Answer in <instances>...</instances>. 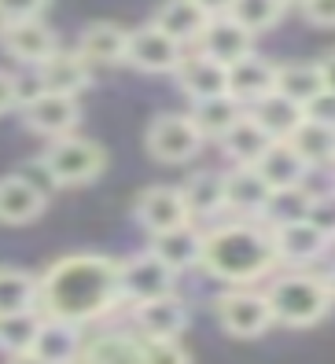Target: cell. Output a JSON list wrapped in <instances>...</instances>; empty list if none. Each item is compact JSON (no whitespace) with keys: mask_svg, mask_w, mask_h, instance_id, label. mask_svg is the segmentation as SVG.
<instances>
[{"mask_svg":"<svg viewBox=\"0 0 335 364\" xmlns=\"http://www.w3.org/2000/svg\"><path fill=\"white\" fill-rule=\"evenodd\" d=\"M37 284H41V294H37L41 316L70 320V324H81V328L107 316L122 302L118 262L103 258V254L59 258Z\"/></svg>","mask_w":335,"mask_h":364,"instance_id":"cell-1","label":"cell"},{"mask_svg":"<svg viewBox=\"0 0 335 364\" xmlns=\"http://www.w3.org/2000/svg\"><path fill=\"white\" fill-rule=\"evenodd\" d=\"M280 265L273 225L258 221H228L206 232L203 243V269L218 276L228 287H250L265 280L269 272Z\"/></svg>","mask_w":335,"mask_h":364,"instance_id":"cell-2","label":"cell"},{"mask_svg":"<svg viewBox=\"0 0 335 364\" xmlns=\"http://www.w3.org/2000/svg\"><path fill=\"white\" fill-rule=\"evenodd\" d=\"M265 298H269V309H273V320L284 328H313L335 306L328 280L309 269H287L265 287Z\"/></svg>","mask_w":335,"mask_h":364,"instance_id":"cell-3","label":"cell"},{"mask_svg":"<svg viewBox=\"0 0 335 364\" xmlns=\"http://www.w3.org/2000/svg\"><path fill=\"white\" fill-rule=\"evenodd\" d=\"M41 166L48 169L52 184L59 188H78V184H89L96 181L103 169H107V155L96 140L85 136H59L48 144V151L41 155Z\"/></svg>","mask_w":335,"mask_h":364,"instance_id":"cell-4","label":"cell"},{"mask_svg":"<svg viewBox=\"0 0 335 364\" xmlns=\"http://www.w3.org/2000/svg\"><path fill=\"white\" fill-rule=\"evenodd\" d=\"M218 320L233 338H262L277 324L265 291H255V287H228L218 298Z\"/></svg>","mask_w":335,"mask_h":364,"instance_id":"cell-5","label":"cell"},{"mask_svg":"<svg viewBox=\"0 0 335 364\" xmlns=\"http://www.w3.org/2000/svg\"><path fill=\"white\" fill-rule=\"evenodd\" d=\"M203 144H206V136L199 133L192 114H159L148 125V151H151V159H159L166 166L192 162L203 151Z\"/></svg>","mask_w":335,"mask_h":364,"instance_id":"cell-6","label":"cell"},{"mask_svg":"<svg viewBox=\"0 0 335 364\" xmlns=\"http://www.w3.org/2000/svg\"><path fill=\"white\" fill-rule=\"evenodd\" d=\"M118 280H122V298H129L137 306V302H151V298L174 294L177 272L159 254L144 250V254H133V258L118 262Z\"/></svg>","mask_w":335,"mask_h":364,"instance_id":"cell-7","label":"cell"},{"mask_svg":"<svg viewBox=\"0 0 335 364\" xmlns=\"http://www.w3.org/2000/svg\"><path fill=\"white\" fill-rule=\"evenodd\" d=\"M273 240H277L280 265H287V269H306V265H313V262L324 258L335 235L324 232L313 218H295V221L273 225Z\"/></svg>","mask_w":335,"mask_h":364,"instance_id":"cell-8","label":"cell"},{"mask_svg":"<svg viewBox=\"0 0 335 364\" xmlns=\"http://www.w3.org/2000/svg\"><path fill=\"white\" fill-rule=\"evenodd\" d=\"M184 59V45L159 30L155 23L151 26H140V30H129V48H125V63L144 74H174Z\"/></svg>","mask_w":335,"mask_h":364,"instance_id":"cell-9","label":"cell"},{"mask_svg":"<svg viewBox=\"0 0 335 364\" xmlns=\"http://www.w3.org/2000/svg\"><path fill=\"white\" fill-rule=\"evenodd\" d=\"M23 118H26V125H30L37 136L59 140V136H70L74 133V125L81 118V107H78V96L45 92V89H41L33 100L23 103Z\"/></svg>","mask_w":335,"mask_h":364,"instance_id":"cell-10","label":"cell"},{"mask_svg":"<svg viewBox=\"0 0 335 364\" xmlns=\"http://www.w3.org/2000/svg\"><path fill=\"white\" fill-rule=\"evenodd\" d=\"M277 191L265 184V177L255 166H236L233 173H225V210H233L240 221H262L269 218Z\"/></svg>","mask_w":335,"mask_h":364,"instance_id":"cell-11","label":"cell"},{"mask_svg":"<svg viewBox=\"0 0 335 364\" xmlns=\"http://www.w3.org/2000/svg\"><path fill=\"white\" fill-rule=\"evenodd\" d=\"M0 48L26 67H41L59 52V41L41 18H18V23H0Z\"/></svg>","mask_w":335,"mask_h":364,"instance_id":"cell-12","label":"cell"},{"mask_svg":"<svg viewBox=\"0 0 335 364\" xmlns=\"http://www.w3.org/2000/svg\"><path fill=\"white\" fill-rule=\"evenodd\" d=\"M137 221L148 228L151 235H159V232H170V228L188 225V221H192V210H188L181 188L155 184L148 191H140V199H137Z\"/></svg>","mask_w":335,"mask_h":364,"instance_id":"cell-13","label":"cell"},{"mask_svg":"<svg viewBox=\"0 0 335 364\" xmlns=\"http://www.w3.org/2000/svg\"><path fill=\"white\" fill-rule=\"evenodd\" d=\"M196 48L203 55L225 63V67H233V63H240L243 55L255 52V33L247 26H240L233 15H214L211 23H206V30L199 33Z\"/></svg>","mask_w":335,"mask_h":364,"instance_id":"cell-14","label":"cell"},{"mask_svg":"<svg viewBox=\"0 0 335 364\" xmlns=\"http://www.w3.org/2000/svg\"><path fill=\"white\" fill-rule=\"evenodd\" d=\"M181 92L199 103V100H214V96H228V67L203 52H192L181 59V67L174 70Z\"/></svg>","mask_w":335,"mask_h":364,"instance_id":"cell-15","label":"cell"},{"mask_svg":"<svg viewBox=\"0 0 335 364\" xmlns=\"http://www.w3.org/2000/svg\"><path fill=\"white\" fill-rule=\"evenodd\" d=\"M277 70L280 63H269L265 55L250 52L228 67V96H236L243 107H255L269 92H277Z\"/></svg>","mask_w":335,"mask_h":364,"instance_id":"cell-16","label":"cell"},{"mask_svg":"<svg viewBox=\"0 0 335 364\" xmlns=\"http://www.w3.org/2000/svg\"><path fill=\"white\" fill-rule=\"evenodd\" d=\"M255 169L265 177V184L273 191H291V188H302L309 177V162L299 155V147L291 140H273L265 147V155L255 162Z\"/></svg>","mask_w":335,"mask_h":364,"instance_id":"cell-17","label":"cell"},{"mask_svg":"<svg viewBox=\"0 0 335 364\" xmlns=\"http://www.w3.org/2000/svg\"><path fill=\"white\" fill-rule=\"evenodd\" d=\"M133 320L144 338H181L188 328V306L177 294H162L151 302H137Z\"/></svg>","mask_w":335,"mask_h":364,"instance_id":"cell-18","label":"cell"},{"mask_svg":"<svg viewBox=\"0 0 335 364\" xmlns=\"http://www.w3.org/2000/svg\"><path fill=\"white\" fill-rule=\"evenodd\" d=\"M37 70V81H41V89L45 92H67V96H78L85 85L92 81V63L81 55V52H55L48 55Z\"/></svg>","mask_w":335,"mask_h":364,"instance_id":"cell-19","label":"cell"},{"mask_svg":"<svg viewBox=\"0 0 335 364\" xmlns=\"http://www.w3.org/2000/svg\"><path fill=\"white\" fill-rule=\"evenodd\" d=\"M203 243H206V232L196 228L192 221L181 225V228H170V232H159L151 235V254L170 265L174 272H184V269H196L203 265Z\"/></svg>","mask_w":335,"mask_h":364,"instance_id":"cell-20","label":"cell"},{"mask_svg":"<svg viewBox=\"0 0 335 364\" xmlns=\"http://www.w3.org/2000/svg\"><path fill=\"white\" fill-rule=\"evenodd\" d=\"M45 210V188L33 184L26 173L0 181V221L4 225H30Z\"/></svg>","mask_w":335,"mask_h":364,"instance_id":"cell-21","label":"cell"},{"mask_svg":"<svg viewBox=\"0 0 335 364\" xmlns=\"http://www.w3.org/2000/svg\"><path fill=\"white\" fill-rule=\"evenodd\" d=\"M81 346H85L81 324H70V320H52V316L41 320L33 353H41L48 364H74L81 357Z\"/></svg>","mask_w":335,"mask_h":364,"instance_id":"cell-22","label":"cell"},{"mask_svg":"<svg viewBox=\"0 0 335 364\" xmlns=\"http://www.w3.org/2000/svg\"><path fill=\"white\" fill-rule=\"evenodd\" d=\"M125 48H129V30H122L118 23H92V26H85V33L78 41V52L85 55L92 67L125 63Z\"/></svg>","mask_w":335,"mask_h":364,"instance_id":"cell-23","label":"cell"},{"mask_svg":"<svg viewBox=\"0 0 335 364\" xmlns=\"http://www.w3.org/2000/svg\"><path fill=\"white\" fill-rule=\"evenodd\" d=\"M74 364H144V338L125 331H103L81 346Z\"/></svg>","mask_w":335,"mask_h":364,"instance_id":"cell-24","label":"cell"},{"mask_svg":"<svg viewBox=\"0 0 335 364\" xmlns=\"http://www.w3.org/2000/svg\"><path fill=\"white\" fill-rule=\"evenodd\" d=\"M247 114L255 118L262 129L273 136V140H287L291 133L302 125L306 118V107L295 103V100H287L284 92H269L265 100H258L255 107H247Z\"/></svg>","mask_w":335,"mask_h":364,"instance_id":"cell-25","label":"cell"},{"mask_svg":"<svg viewBox=\"0 0 335 364\" xmlns=\"http://www.w3.org/2000/svg\"><path fill=\"white\" fill-rule=\"evenodd\" d=\"M211 15H206L196 0H166V4L155 11V26L166 30L177 45H196L199 33L206 30Z\"/></svg>","mask_w":335,"mask_h":364,"instance_id":"cell-26","label":"cell"},{"mask_svg":"<svg viewBox=\"0 0 335 364\" xmlns=\"http://www.w3.org/2000/svg\"><path fill=\"white\" fill-rule=\"evenodd\" d=\"M192 122L199 125V133L206 136V140H221L233 125L247 114V107L236 100V96H214V100H199V103H192Z\"/></svg>","mask_w":335,"mask_h":364,"instance_id":"cell-27","label":"cell"},{"mask_svg":"<svg viewBox=\"0 0 335 364\" xmlns=\"http://www.w3.org/2000/svg\"><path fill=\"white\" fill-rule=\"evenodd\" d=\"M269 144H273V136H269L250 114H243V118L233 125V129L221 136L225 155L233 159L236 166H255V162L265 155V147H269Z\"/></svg>","mask_w":335,"mask_h":364,"instance_id":"cell-28","label":"cell"},{"mask_svg":"<svg viewBox=\"0 0 335 364\" xmlns=\"http://www.w3.org/2000/svg\"><path fill=\"white\" fill-rule=\"evenodd\" d=\"M181 191H184L188 210H192V221H196V218H199V221H203V218H218V213L225 210V173L203 169V173H196Z\"/></svg>","mask_w":335,"mask_h":364,"instance_id":"cell-29","label":"cell"},{"mask_svg":"<svg viewBox=\"0 0 335 364\" xmlns=\"http://www.w3.org/2000/svg\"><path fill=\"white\" fill-rule=\"evenodd\" d=\"M291 144L299 147V155L317 169V166H331L335 162V125H324V122H313V118H302V125L287 136Z\"/></svg>","mask_w":335,"mask_h":364,"instance_id":"cell-30","label":"cell"},{"mask_svg":"<svg viewBox=\"0 0 335 364\" xmlns=\"http://www.w3.org/2000/svg\"><path fill=\"white\" fill-rule=\"evenodd\" d=\"M277 92H284L287 100L295 103H309L313 96L324 92V77L317 63H280L277 70Z\"/></svg>","mask_w":335,"mask_h":364,"instance_id":"cell-31","label":"cell"},{"mask_svg":"<svg viewBox=\"0 0 335 364\" xmlns=\"http://www.w3.org/2000/svg\"><path fill=\"white\" fill-rule=\"evenodd\" d=\"M41 309H26V313H4L0 316V353H26L33 350L37 331H41Z\"/></svg>","mask_w":335,"mask_h":364,"instance_id":"cell-32","label":"cell"},{"mask_svg":"<svg viewBox=\"0 0 335 364\" xmlns=\"http://www.w3.org/2000/svg\"><path fill=\"white\" fill-rule=\"evenodd\" d=\"M37 294H41V284L33 280L30 272L0 269V316L37 309Z\"/></svg>","mask_w":335,"mask_h":364,"instance_id":"cell-33","label":"cell"},{"mask_svg":"<svg viewBox=\"0 0 335 364\" xmlns=\"http://www.w3.org/2000/svg\"><path fill=\"white\" fill-rule=\"evenodd\" d=\"M284 11H287V0H233V8H228V15L240 26H247L255 37L273 30L284 18Z\"/></svg>","mask_w":335,"mask_h":364,"instance_id":"cell-34","label":"cell"},{"mask_svg":"<svg viewBox=\"0 0 335 364\" xmlns=\"http://www.w3.org/2000/svg\"><path fill=\"white\" fill-rule=\"evenodd\" d=\"M144 364H192L177 338H144Z\"/></svg>","mask_w":335,"mask_h":364,"instance_id":"cell-35","label":"cell"},{"mask_svg":"<svg viewBox=\"0 0 335 364\" xmlns=\"http://www.w3.org/2000/svg\"><path fill=\"white\" fill-rule=\"evenodd\" d=\"M48 0H0V23H18V18H41Z\"/></svg>","mask_w":335,"mask_h":364,"instance_id":"cell-36","label":"cell"},{"mask_svg":"<svg viewBox=\"0 0 335 364\" xmlns=\"http://www.w3.org/2000/svg\"><path fill=\"white\" fill-rule=\"evenodd\" d=\"M306 218H313L324 232H331V235H335V188H331V191H324V196H313Z\"/></svg>","mask_w":335,"mask_h":364,"instance_id":"cell-37","label":"cell"},{"mask_svg":"<svg viewBox=\"0 0 335 364\" xmlns=\"http://www.w3.org/2000/svg\"><path fill=\"white\" fill-rule=\"evenodd\" d=\"M302 15L309 18L313 26L335 30V0H306V4H302Z\"/></svg>","mask_w":335,"mask_h":364,"instance_id":"cell-38","label":"cell"},{"mask_svg":"<svg viewBox=\"0 0 335 364\" xmlns=\"http://www.w3.org/2000/svg\"><path fill=\"white\" fill-rule=\"evenodd\" d=\"M306 118L324 122V125H335V92L324 89L321 96H313V100L306 103Z\"/></svg>","mask_w":335,"mask_h":364,"instance_id":"cell-39","label":"cell"},{"mask_svg":"<svg viewBox=\"0 0 335 364\" xmlns=\"http://www.w3.org/2000/svg\"><path fill=\"white\" fill-rule=\"evenodd\" d=\"M23 103V89H18V77L8 74V70H0V114L11 111V107Z\"/></svg>","mask_w":335,"mask_h":364,"instance_id":"cell-40","label":"cell"},{"mask_svg":"<svg viewBox=\"0 0 335 364\" xmlns=\"http://www.w3.org/2000/svg\"><path fill=\"white\" fill-rule=\"evenodd\" d=\"M317 67H321V77H324V89L335 92V48L324 52V55L317 59Z\"/></svg>","mask_w":335,"mask_h":364,"instance_id":"cell-41","label":"cell"},{"mask_svg":"<svg viewBox=\"0 0 335 364\" xmlns=\"http://www.w3.org/2000/svg\"><path fill=\"white\" fill-rule=\"evenodd\" d=\"M196 4L206 11V15H228V8H233V0H196Z\"/></svg>","mask_w":335,"mask_h":364,"instance_id":"cell-42","label":"cell"},{"mask_svg":"<svg viewBox=\"0 0 335 364\" xmlns=\"http://www.w3.org/2000/svg\"><path fill=\"white\" fill-rule=\"evenodd\" d=\"M8 364H48V360L41 357V353H33V350H26V353H11Z\"/></svg>","mask_w":335,"mask_h":364,"instance_id":"cell-43","label":"cell"},{"mask_svg":"<svg viewBox=\"0 0 335 364\" xmlns=\"http://www.w3.org/2000/svg\"><path fill=\"white\" fill-rule=\"evenodd\" d=\"M324 280H328V287H331V294H335V269H331V272L324 276Z\"/></svg>","mask_w":335,"mask_h":364,"instance_id":"cell-44","label":"cell"},{"mask_svg":"<svg viewBox=\"0 0 335 364\" xmlns=\"http://www.w3.org/2000/svg\"><path fill=\"white\" fill-rule=\"evenodd\" d=\"M287 4H306V0H287Z\"/></svg>","mask_w":335,"mask_h":364,"instance_id":"cell-45","label":"cell"},{"mask_svg":"<svg viewBox=\"0 0 335 364\" xmlns=\"http://www.w3.org/2000/svg\"><path fill=\"white\" fill-rule=\"evenodd\" d=\"M328 169H331V177H335V162H331V166H328Z\"/></svg>","mask_w":335,"mask_h":364,"instance_id":"cell-46","label":"cell"}]
</instances>
